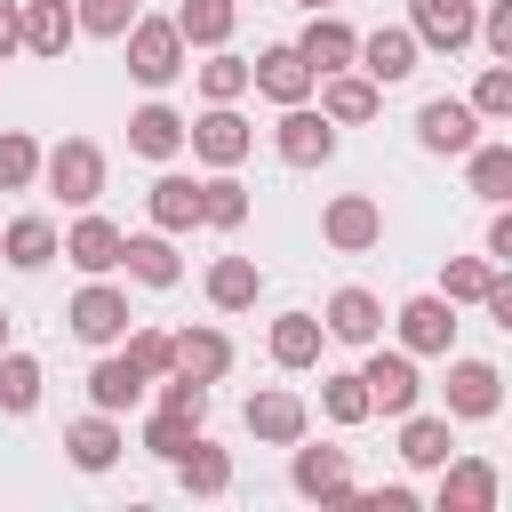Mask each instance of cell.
Returning a JSON list of instances; mask_svg holds the SVG:
<instances>
[{
  "label": "cell",
  "instance_id": "c3c4849f",
  "mask_svg": "<svg viewBox=\"0 0 512 512\" xmlns=\"http://www.w3.org/2000/svg\"><path fill=\"white\" fill-rule=\"evenodd\" d=\"M16 48V0H0V56Z\"/></svg>",
  "mask_w": 512,
  "mask_h": 512
},
{
  "label": "cell",
  "instance_id": "1f68e13d",
  "mask_svg": "<svg viewBox=\"0 0 512 512\" xmlns=\"http://www.w3.org/2000/svg\"><path fill=\"white\" fill-rule=\"evenodd\" d=\"M320 336H328V328H320L312 312H280V320H272V360H280V368H312V360H320Z\"/></svg>",
  "mask_w": 512,
  "mask_h": 512
},
{
  "label": "cell",
  "instance_id": "8fae6325",
  "mask_svg": "<svg viewBox=\"0 0 512 512\" xmlns=\"http://www.w3.org/2000/svg\"><path fill=\"white\" fill-rule=\"evenodd\" d=\"M320 232H328V248H344V256H360V248H376V240H384V208H376L368 192H344V200H328V216H320Z\"/></svg>",
  "mask_w": 512,
  "mask_h": 512
},
{
  "label": "cell",
  "instance_id": "2e32d148",
  "mask_svg": "<svg viewBox=\"0 0 512 512\" xmlns=\"http://www.w3.org/2000/svg\"><path fill=\"white\" fill-rule=\"evenodd\" d=\"M352 64L376 80V88H392V80H408L416 72V32H400V24H384V32H368L360 48H352Z\"/></svg>",
  "mask_w": 512,
  "mask_h": 512
},
{
  "label": "cell",
  "instance_id": "f546056e",
  "mask_svg": "<svg viewBox=\"0 0 512 512\" xmlns=\"http://www.w3.org/2000/svg\"><path fill=\"white\" fill-rule=\"evenodd\" d=\"M200 224H216V232H240V224H248V184H240L232 168H216V176L200 184Z\"/></svg>",
  "mask_w": 512,
  "mask_h": 512
},
{
  "label": "cell",
  "instance_id": "ffe728a7",
  "mask_svg": "<svg viewBox=\"0 0 512 512\" xmlns=\"http://www.w3.org/2000/svg\"><path fill=\"white\" fill-rule=\"evenodd\" d=\"M304 424H312V416H304V400H296V392H248V432H256V440L296 448V440H304Z\"/></svg>",
  "mask_w": 512,
  "mask_h": 512
},
{
  "label": "cell",
  "instance_id": "d6a6232c",
  "mask_svg": "<svg viewBox=\"0 0 512 512\" xmlns=\"http://www.w3.org/2000/svg\"><path fill=\"white\" fill-rule=\"evenodd\" d=\"M152 224L160 232H192L200 224V184L192 176H160L152 184Z\"/></svg>",
  "mask_w": 512,
  "mask_h": 512
},
{
  "label": "cell",
  "instance_id": "4dcf8cb0",
  "mask_svg": "<svg viewBox=\"0 0 512 512\" xmlns=\"http://www.w3.org/2000/svg\"><path fill=\"white\" fill-rule=\"evenodd\" d=\"M0 256H8L16 272H40V264L56 256V224H48V216H16V224L0 232Z\"/></svg>",
  "mask_w": 512,
  "mask_h": 512
},
{
  "label": "cell",
  "instance_id": "4316f807",
  "mask_svg": "<svg viewBox=\"0 0 512 512\" xmlns=\"http://www.w3.org/2000/svg\"><path fill=\"white\" fill-rule=\"evenodd\" d=\"M168 24L184 32V48H224V40H232V24H240V8H232V0H184Z\"/></svg>",
  "mask_w": 512,
  "mask_h": 512
},
{
  "label": "cell",
  "instance_id": "681fc988",
  "mask_svg": "<svg viewBox=\"0 0 512 512\" xmlns=\"http://www.w3.org/2000/svg\"><path fill=\"white\" fill-rule=\"evenodd\" d=\"M0 352H8V312H0Z\"/></svg>",
  "mask_w": 512,
  "mask_h": 512
},
{
  "label": "cell",
  "instance_id": "5b68a950",
  "mask_svg": "<svg viewBox=\"0 0 512 512\" xmlns=\"http://www.w3.org/2000/svg\"><path fill=\"white\" fill-rule=\"evenodd\" d=\"M360 384H368V408H384V416H408V408H416V392H424L416 352H368Z\"/></svg>",
  "mask_w": 512,
  "mask_h": 512
},
{
  "label": "cell",
  "instance_id": "836d02e7",
  "mask_svg": "<svg viewBox=\"0 0 512 512\" xmlns=\"http://www.w3.org/2000/svg\"><path fill=\"white\" fill-rule=\"evenodd\" d=\"M176 480H184L192 496H224V488H232V456L208 448V440H192V448L176 456Z\"/></svg>",
  "mask_w": 512,
  "mask_h": 512
},
{
  "label": "cell",
  "instance_id": "8992f818",
  "mask_svg": "<svg viewBox=\"0 0 512 512\" xmlns=\"http://www.w3.org/2000/svg\"><path fill=\"white\" fill-rule=\"evenodd\" d=\"M408 32H416V48H440V56H456V48H472V24H480V8L472 0H408Z\"/></svg>",
  "mask_w": 512,
  "mask_h": 512
},
{
  "label": "cell",
  "instance_id": "484cf974",
  "mask_svg": "<svg viewBox=\"0 0 512 512\" xmlns=\"http://www.w3.org/2000/svg\"><path fill=\"white\" fill-rule=\"evenodd\" d=\"M400 456H408L416 472H440V464L456 456V432H448V416H416V408H408V424H400Z\"/></svg>",
  "mask_w": 512,
  "mask_h": 512
},
{
  "label": "cell",
  "instance_id": "60d3db41",
  "mask_svg": "<svg viewBox=\"0 0 512 512\" xmlns=\"http://www.w3.org/2000/svg\"><path fill=\"white\" fill-rule=\"evenodd\" d=\"M192 440H200V424H192V416H176V408H160V416L144 424V448H152V456H168V464H176Z\"/></svg>",
  "mask_w": 512,
  "mask_h": 512
},
{
  "label": "cell",
  "instance_id": "bcb514c9",
  "mask_svg": "<svg viewBox=\"0 0 512 512\" xmlns=\"http://www.w3.org/2000/svg\"><path fill=\"white\" fill-rule=\"evenodd\" d=\"M128 360H136L144 376H168V336H160V328H128Z\"/></svg>",
  "mask_w": 512,
  "mask_h": 512
},
{
  "label": "cell",
  "instance_id": "ac0fdd59",
  "mask_svg": "<svg viewBox=\"0 0 512 512\" xmlns=\"http://www.w3.org/2000/svg\"><path fill=\"white\" fill-rule=\"evenodd\" d=\"M352 48H360V32H352V24H336L328 8H312L304 40H296V56L312 64V80H320V72H344V64H352Z\"/></svg>",
  "mask_w": 512,
  "mask_h": 512
},
{
  "label": "cell",
  "instance_id": "7dc6e473",
  "mask_svg": "<svg viewBox=\"0 0 512 512\" xmlns=\"http://www.w3.org/2000/svg\"><path fill=\"white\" fill-rule=\"evenodd\" d=\"M488 264H512V216L488 224Z\"/></svg>",
  "mask_w": 512,
  "mask_h": 512
},
{
  "label": "cell",
  "instance_id": "d590c367",
  "mask_svg": "<svg viewBox=\"0 0 512 512\" xmlns=\"http://www.w3.org/2000/svg\"><path fill=\"white\" fill-rule=\"evenodd\" d=\"M464 160H472V192L504 208V200H512V144H472Z\"/></svg>",
  "mask_w": 512,
  "mask_h": 512
},
{
  "label": "cell",
  "instance_id": "9a60e30c",
  "mask_svg": "<svg viewBox=\"0 0 512 512\" xmlns=\"http://www.w3.org/2000/svg\"><path fill=\"white\" fill-rule=\"evenodd\" d=\"M168 368L192 376V384H216L232 368V336L224 328H184V336H168Z\"/></svg>",
  "mask_w": 512,
  "mask_h": 512
},
{
  "label": "cell",
  "instance_id": "52a82bcc",
  "mask_svg": "<svg viewBox=\"0 0 512 512\" xmlns=\"http://www.w3.org/2000/svg\"><path fill=\"white\" fill-rule=\"evenodd\" d=\"M64 320H72V336H80V344H120V336H128V296H120V288H104V280H88V288L72 296V312H64Z\"/></svg>",
  "mask_w": 512,
  "mask_h": 512
},
{
  "label": "cell",
  "instance_id": "d4e9b609",
  "mask_svg": "<svg viewBox=\"0 0 512 512\" xmlns=\"http://www.w3.org/2000/svg\"><path fill=\"white\" fill-rule=\"evenodd\" d=\"M288 480H296V496H320V504H336V496L352 488V464H344V448H296Z\"/></svg>",
  "mask_w": 512,
  "mask_h": 512
},
{
  "label": "cell",
  "instance_id": "603a6c76",
  "mask_svg": "<svg viewBox=\"0 0 512 512\" xmlns=\"http://www.w3.org/2000/svg\"><path fill=\"white\" fill-rule=\"evenodd\" d=\"M320 328H328V336H344V344H376V336H384V304H376L368 288H336Z\"/></svg>",
  "mask_w": 512,
  "mask_h": 512
},
{
  "label": "cell",
  "instance_id": "7bdbcfd3",
  "mask_svg": "<svg viewBox=\"0 0 512 512\" xmlns=\"http://www.w3.org/2000/svg\"><path fill=\"white\" fill-rule=\"evenodd\" d=\"M472 112H480V120H512V64H488V72H480Z\"/></svg>",
  "mask_w": 512,
  "mask_h": 512
},
{
  "label": "cell",
  "instance_id": "ee69618b",
  "mask_svg": "<svg viewBox=\"0 0 512 512\" xmlns=\"http://www.w3.org/2000/svg\"><path fill=\"white\" fill-rule=\"evenodd\" d=\"M160 408H176V416L208 424V384H192V376H176V368H168V384H160Z\"/></svg>",
  "mask_w": 512,
  "mask_h": 512
},
{
  "label": "cell",
  "instance_id": "4fadbf2b",
  "mask_svg": "<svg viewBox=\"0 0 512 512\" xmlns=\"http://www.w3.org/2000/svg\"><path fill=\"white\" fill-rule=\"evenodd\" d=\"M120 240H128V232H120L112 216H80V224H72L56 248H64V256H72L88 280H104V272H120Z\"/></svg>",
  "mask_w": 512,
  "mask_h": 512
},
{
  "label": "cell",
  "instance_id": "8d00e7d4",
  "mask_svg": "<svg viewBox=\"0 0 512 512\" xmlns=\"http://www.w3.org/2000/svg\"><path fill=\"white\" fill-rule=\"evenodd\" d=\"M40 184V144L24 128H0V192H32Z\"/></svg>",
  "mask_w": 512,
  "mask_h": 512
},
{
  "label": "cell",
  "instance_id": "3957f363",
  "mask_svg": "<svg viewBox=\"0 0 512 512\" xmlns=\"http://www.w3.org/2000/svg\"><path fill=\"white\" fill-rule=\"evenodd\" d=\"M272 144H280V160H288V168H320V160H336V120H328V112H312V104H280Z\"/></svg>",
  "mask_w": 512,
  "mask_h": 512
},
{
  "label": "cell",
  "instance_id": "5bb4252c",
  "mask_svg": "<svg viewBox=\"0 0 512 512\" xmlns=\"http://www.w3.org/2000/svg\"><path fill=\"white\" fill-rule=\"evenodd\" d=\"M456 344V304L448 296H408L400 304V352H448Z\"/></svg>",
  "mask_w": 512,
  "mask_h": 512
},
{
  "label": "cell",
  "instance_id": "f6af8a7d",
  "mask_svg": "<svg viewBox=\"0 0 512 512\" xmlns=\"http://www.w3.org/2000/svg\"><path fill=\"white\" fill-rule=\"evenodd\" d=\"M472 40H488V56H504V64H512V0H496V8L472 24Z\"/></svg>",
  "mask_w": 512,
  "mask_h": 512
},
{
  "label": "cell",
  "instance_id": "74e56055",
  "mask_svg": "<svg viewBox=\"0 0 512 512\" xmlns=\"http://www.w3.org/2000/svg\"><path fill=\"white\" fill-rule=\"evenodd\" d=\"M320 416H328V424H360V416H376V408H368V384H360V368L320 384Z\"/></svg>",
  "mask_w": 512,
  "mask_h": 512
},
{
  "label": "cell",
  "instance_id": "e575fe53",
  "mask_svg": "<svg viewBox=\"0 0 512 512\" xmlns=\"http://www.w3.org/2000/svg\"><path fill=\"white\" fill-rule=\"evenodd\" d=\"M40 384H48V376H40L32 352H0V408H8V416H32V408H40Z\"/></svg>",
  "mask_w": 512,
  "mask_h": 512
},
{
  "label": "cell",
  "instance_id": "9c48e42d",
  "mask_svg": "<svg viewBox=\"0 0 512 512\" xmlns=\"http://www.w3.org/2000/svg\"><path fill=\"white\" fill-rule=\"evenodd\" d=\"M312 88H320V112H328L336 128H360V120H376V104H384V88H376L368 72H352V64H344V72H320Z\"/></svg>",
  "mask_w": 512,
  "mask_h": 512
},
{
  "label": "cell",
  "instance_id": "ab89813d",
  "mask_svg": "<svg viewBox=\"0 0 512 512\" xmlns=\"http://www.w3.org/2000/svg\"><path fill=\"white\" fill-rule=\"evenodd\" d=\"M488 256H448V272H440V296L448 304H480V288H488Z\"/></svg>",
  "mask_w": 512,
  "mask_h": 512
},
{
  "label": "cell",
  "instance_id": "ba28073f",
  "mask_svg": "<svg viewBox=\"0 0 512 512\" xmlns=\"http://www.w3.org/2000/svg\"><path fill=\"white\" fill-rule=\"evenodd\" d=\"M80 40V16L64 8V0H16V48H32V56H64Z\"/></svg>",
  "mask_w": 512,
  "mask_h": 512
},
{
  "label": "cell",
  "instance_id": "cb8c5ba5",
  "mask_svg": "<svg viewBox=\"0 0 512 512\" xmlns=\"http://www.w3.org/2000/svg\"><path fill=\"white\" fill-rule=\"evenodd\" d=\"M144 384H152V376H144V368H136L128 352H112V360H96V368H88V400H96L104 416L136 408V400H144Z\"/></svg>",
  "mask_w": 512,
  "mask_h": 512
},
{
  "label": "cell",
  "instance_id": "f907efd6",
  "mask_svg": "<svg viewBox=\"0 0 512 512\" xmlns=\"http://www.w3.org/2000/svg\"><path fill=\"white\" fill-rule=\"evenodd\" d=\"M296 8H336V0H296Z\"/></svg>",
  "mask_w": 512,
  "mask_h": 512
},
{
  "label": "cell",
  "instance_id": "7402d4cb",
  "mask_svg": "<svg viewBox=\"0 0 512 512\" xmlns=\"http://www.w3.org/2000/svg\"><path fill=\"white\" fill-rule=\"evenodd\" d=\"M120 264H128L144 288H176V280H184V256L168 248V232H128V240H120Z\"/></svg>",
  "mask_w": 512,
  "mask_h": 512
},
{
  "label": "cell",
  "instance_id": "7c38bea8",
  "mask_svg": "<svg viewBox=\"0 0 512 512\" xmlns=\"http://www.w3.org/2000/svg\"><path fill=\"white\" fill-rule=\"evenodd\" d=\"M440 512H496V464L488 456H448L440 464Z\"/></svg>",
  "mask_w": 512,
  "mask_h": 512
},
{
  "label": "cell",
  "instance_id": "277c9868",
  "mask_svg": "<svg viewBox=\"0 0 512 512\" xmlns=\"http://www.w3.org/2000/svg\"><path fill=\"white\" fill-rule=\"evenodd\" d=\"M184 144H192L208 168H240V160H248V144H256V128H248L232 104H208V112L184 128Z\"/></svg>",
  "mask_w": 512,
  "mask_h": 512
},
{
  "label": "cell",
  "instance_id": "b9f144b4",
  "mask_svg": "<svg viewBox=\"0 0 512 512\" xmlns=\"http://www.w3.org/2000/svg\"><path fill=\"white\" fill-rule=\"evenodd\" d=\"M72 16H80V32H96V40H120V32L136 24V0H72Z\"/></svg>",
  "mask_w": 512,
  "mask_h": 512
},
{
  "label": "cell",
  "instance_id": "f35d334b",
  "mask_svg": "<svg viewBox=\"0 0 512 512\" xmlns=\"http://www.w3.org/2000/svg\"><path fill=\"white\" fill-rule=\"evenodd\" d=\"M200 96H208V104H232V96H248V56H224V48H216V56L200 64Z\"/></svg>",
  "mask_w": 512,
  "mask_h": 512
},
{
  "label": "cell",
  "instance_id": "f1b7e54d",
  "mask_svg": "<svg viewBox=\"0 0 512 512\" xmlns=\"http://www.w3.org/2000/svg\"><path fill=\"white\" fill-rule=\"evenodd\" d=\"M256 288H264L256 256H216V272H208V304H216V312H248Z\"/></svg>",
  "mask_w": 512,
  "mask_h": 512
},
{
  "label": "cell",
  "instance_id": "e0dca14e",
  "mask_svg": "<svg viewBox=\"0 0 512 512\" xmlns=\"http://www.w3.org/2000/svg\"><path fill=\"white\" fill-rule=\"evenodd\" d=\"M504 408V376L488 360H448V416H496Z\"/></svg>",
  "mask_w": 512,
  "mask_h": 512
},
{
  "label": "cell",
  "instance_id": "d6986e66",
  "mask_svg": "<svg viewBox=\"0 0 512 512\" xmlns=\"http://www.w3.org/2000/svg\"><path fill=\"white\" fill-rule=\"evenodd\" d=\"M248 88H264L272 104H304V96H312V64H304L296 48H264V56L248 64Z\"/></svg>",
  "mask_w": 512,
  "mask_h": 512
},
{
  "label": "cell",
  "instance_id": "6da1fadb",
  "mask_svg": "<svg viewBox=\"0 0 512 512\" xmlns=\"http://www.w3.org/2000/svg\"><path fill=\"white\" fill-rule=\"evenodd\" d=\"M120 40H128V72H136L144 88H168V80L184 72V32H176L168 16H136Z\"/></svg>",
  "mask_w": 512,
  "mask_h": 512
},
{
  "label": "cell",
  "instance_id": "83f0119b",
  "mask_svg": "<svg viewBox=\"0 0 512 512\" xmlns=\"http://www.w3.org/2000/svg\"><path fill=\"white\" fill-rule=\"evenodd\" d=\"M128 144H136L144 160H176V152H184V120H176L168 104H144V112H128Z\"/></svg>",
  "mask_w": 512,
  "mask_h": 512
},
{
  "label": "cell",
  "instance_id": "30bf717a",
  "mask_svg": "<svg viewBox=\"0 0 512 512\" xmlns=\"http://www.w3.org/2000/svg\"><path fill=\"white\" fill-rule=\"evenodd\" d=\"M416 144H424V152H472V144H480V112L456 104V96H432V104L416 112Z\"/></svg>",
  "mask_w": 512,
  "mask_h": 512
},
{
  "label": "cell",
  "instance_id": "44dd1931",
  "mask_svg": "<svg viewBox=\"0 0 512 512\" xmlns=\"http://www.w3.org/2000/svg\"><path fill=\"white\" fill-rule=\"evenodd\" d=\"M120 448H128V440H120V424H112L104 408H96V416H80V424H64V456H72L80 472H112V464H120Z\"/></svg>",
  "mask_w": 512,
  "mask_h": 512
},
{
  "label": "cell",
  "instance_id": "7a4b0ae2",
  "mask_svg": "<svg viewBox=\"0 0 512 512\" xmlns=\"http://www.w3.org/2000/svg\"><path fill=\"white\" fill-rule=\"evenodd\" d=\"M40 176H48V192H56L64 208H88V200L104 192V152H96L88 136H64L56 152H40Z\"/></svg>",
  "mask_w": 512,
  "mask_h": 512
}]
</instances>
